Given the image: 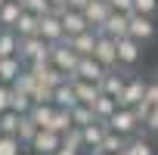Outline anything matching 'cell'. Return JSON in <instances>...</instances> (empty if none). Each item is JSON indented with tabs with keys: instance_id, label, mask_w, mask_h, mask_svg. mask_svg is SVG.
<instances>
[{
	"instance_id": "f1b7e54d",
	"label": "cell",
	"mask_w": 158,
	"mask_h": 155,
	"mask_svg": "<svg viewBox=\"0 0 158 155\" xmlns=\"http://www.w3.org/2000/svg\"><path fill=\"white\" fill-rule=\"evenodd\" d=\"M50 130H56V133H68V130H74V118H71V112L68 109H56V118H53V127Z\"/></svg>"
},
{
	"instance_id": "83f0119b",
	"label": "cell",
	"mask_w": 158,
	"mask_h": 155,
	"mask_svg": "<svg viewBox=\"0 0 158 155\" xmlns=\"http://www.w3.org/2000/svg\"><path fill=\"white\" fill-rule=\"evenodd\" d=\"M127 143L130 140H124L121 133H106V140H102V146H99V152H106V155H118V152H124L127 149Z\"/></svg>"
},
{
	"instance_id": "5b68a950",
	"label": "cell",
	"mask_w": 158,
	"mask_h": 155,
	"mask_svg": "<svg viewBox=\"0 0 158 155\" xmlns=\"http://www.w3.org/2000/svg\"><path fill=\"white\" fill-rule=\"evenodd\" d=\"M146 84H149V81H143V78H130L127 87H124V93L118 96V106H121V109H136V106L146 99Z\"/></svg>"
},
{
	"instance_id": "b9f144b4",
	"label": "cell",
	"mask_w": 158,
	"mask_h": 155,
	"mask_svg": "<svg viewBox=\"0 0 158 155\" xmlns=\"http://www.w3.org/2000/svg\"><path fill=\"white\" fill-rule=\"evenodd\" d=\"M56 155H81V152H74V149H68V146H62V149H59Z\"/></svg>"
},
{
	"instance_id": "d6986e66",
	"label": "cell",
	"mask_w": 158,
	"mask_h": 155,
	"mask_svg": "<svg viewBox=\"0 0 158 155\" xmlns=\"http://www.w3.org/2000/svg\"><path fill=\"white\" fill-rule=\"evenodd\" d=\"M16 34H19V40H25V37H40V19L31 16V13H22V19H19V25H16Z\"/></svg>"
},
{
	"instance_id": "ee69618b",
	"label": "cell",
	"mask_w": 158,
	"mask_h": 155,
	"mask_svg": "<svg viewBox=\"0 0 158 155\" xmlns=\"http://www.w3.org/2000/svg\"><path fill=\"white\" fill-rule=\"evenodd\" d=\"M90 155H106V152H99V149H93V152H90Z\"/></svg>"
},
{
	"instance_id": "3957f363",
	"label": "cell",
	"mask_w": 158,
	"mask_h": 155,
	"mask_svg": "<svg viewBox=\"0 0 158 155\" xmlns=\"http://www.w3.org/2000/svg\"><path fill=\"white\" fill-rule=\"evenodd\" d=\"M19 59L22 62H40V59H50V44L44 37H25L19 40Z\"/></svg>"
},
{
	"instance_id": "f35d334b",
	"label": "cell",
	"mask_w": 158,
	"mask_h": 155,
	"mask_svg": "<svg viewBox=\"0 0 158 155\" xmlns=\"http://www.w3.org/2000/svg\"><path fill=\"white\" fill-rule=\"evenodd\" d=\"M143 127H146V133H158V106L149 112V118L143 121Z\"/></svg>"
},
{
	"instance_id": "8992f818",
	"label": "cell",
	"mask_w": 158,
	"mask_h": 155,
	"mask_svg": "<svg viewBox=\"0 0 158 155\" xmlns=\"http://www.w3.org/2000/svg\"><path fill=\"white\" fill-rule=\"evenodd\" d=\"M40 37L50 44V47H56V44H65L68 37H65V28H62V19L56 16V13H50V16H44L40 19Z\"/></svg>"
},
{
	"instance_id": "7c38bea8",
	"label": "cell",
	"mask_w": 158,
	"mask_h": 155,
	"mask_svg": "<svg viewBox=\"0 0 158 155\" xmlns=\"http://www.w3.org/2000/svg\"><path fill=\"white\" fill-rule=\"evenodd\" d=\"M155 31H158V28H155V19H152V16H136V13L130 16V37H133V40L146 44V40L155 37Z\"/></svg>"
},
{
	"instance_id": "4316f807",
	"label": "cell",
	"mask_w": 158,
	"mask_h": 155,
	"mask_svg": "<svg viewBox=\"0 0 158 155\" xmlns=\"http://www.w3.org/2000/svg\"><path fill=\"white\" fill-rule=\"evenodd\" d=\"M118 109H121V106H118V99H112V96H99V99H96V106H93L96 118H99V121H106V124H109V118H112Z\"/></svg>"
},
{
	"instance_id": "d6a6232c",
	"label": "cell",
	"mask_w": 158,
	"mask_h": 155,
	"mask_svg": "<svg viewBox=\"0 0 158 155\" xmlns=\"http://www.w3.org/2000/svg\"><path fill=\"white\" fill-rule=\"evenodd\" d=\"M0 155H22L19 136H0Z\"/></svg>"
},
{
	"instance_id": "d4e9b609",
	"label": "cell",
	"mask_w": 158,
	"mask_h": 155,
	"mask_svg": "<svg viewBox=\"0 0 158 155\" xmlns=\"http://www.w3.org/2000/svg\"><path fill=\"white\" fill-rule=\"evenodd\" d=\"M71 118H74V127H81V130L99 121L96 112H93V106H74V109H71Z\"/></svg>"
},
{
	"instance_id": "9c48e42d",
	"label": "cell",
	"mask_w": 158,
	"mask_h": 155,
	"mask_svg": "<svg viewBox=\"0 0 158 155\" xmlns=\"http://www.w3.org/2000/svg\"><path fill=\"white\" fill-rule=\"evenodd\" d=\"M127 81H130V78H127L121 68H112V71H106V78H102L99 90H102V96H112V99H118V96L124 93Z\"/></svg>"
},
{
	"instance_id": "30bf717a",
	"label": "cell",
	"mask_w": 158,
	"mask_h": 155,
	"mask_svg": "<svg viewBox=\"0 0 158 155\" xmlns=\"http://www.w3.org/2000/svg\"><path fill=\"white\" fill-rule=\"evenodd\" d=\"M59 19H62V28H65V37H68V40H71V37H77V34H84V31H93L84 13H74V10H65V13H62Z\"/></svg>"
},
{
	"instance_id": "603a6c76",
	"label": "cell",
	"mask_w": 158,
	"mask_h": 155,
	"mask_svg": "<svg viewBox=\"0 0 158 155\" xmlns=\"http://www.w3.org/2000/svg\"><path fill=\"white\" fill-rule=\"evenodd\" d=\"M28 118H31L40 130H50V127H53V118H56V106H34Z\"/></svg>"
},
{
	"instance_id": "7a4b0ae2",
	"label": "cell",
	"mask_w": 158,
	"mask_h": 155,
	"mask_svg": "<svg viewBox=\"0 0 158 155\" xmlns=\"http://www.w3.org/2000/svg\"><path fill=\"white\" fill-rule=\"evenodd\" d=\"M50 62H53L59 71H65V74H74V68H77V62H81V56H77V53L68 47V40H65V44H56V47H50Z\"/></svg>"
},
{
	"instance_id": "f6af8a7d",
	"label": "cell",
	"mask_w": 158,
	"mask_h": 155,
	"mask_svg": "<svg viewBox=\"0 0 158 155\" xmlns=\"http://www.w3.org/2000/svg\"><path fill=\"white\" fill-rule=\"evenodd\" d=\"M6 3H10V0H0V10H3V6H6Z\"/></svg>"
},
{
	"instance_id": "bcb514c9",
	"label": "cell",
	"mask_w": 158,
	"mask_h": 155,
	"mask_svg": "<svg viewBox=\"0 0 158 155\" xmlns=\"http://www.w3.org/2000/svg\"><path fill=\"white\" fill-rule=\"evenodd\" d=\"M13 3H25V0H13Z\"/></svg>"
},
{
	"instance_id": "7402d4cb",
	"label": "cell",
	"mask_w": 158,
	"mask_h": 155,
	"mask_svg": "<svg viewBox=\"0 0 158 155\" xmlns=\"http://www.w3.org/2000/svg\"><path fill=\"white\" fill-rule=\"evenodd\" d=\"M53 106L56 109H74V106H81L77 103V93H74V87L71 84H62V87H56V99H53Z\"/></svg>"
},
{
	"instance_id": "4fadbf2b",
	"label": "cell",
	"mask_w": 158,
	"mask_h": 155,
	"mask_svg": "<svg viewBox=\"0 0 158 155\" xmlns=\"http://www.w3.org/2000/svg\"><path fill=\"white\" fill-rule=\"evenodd\" d=\"M139 50H143V44L133 40V37L118 40V68H130V65H136V62H139Z\"/></svg>"
},
{
	"instance_id": "4dcf8cb0",
	"label": "cell",
	"mask_w": 158,
	"mask_h": 155,
	"mask_svg": "<svg viewBox=\"0 0 158 155\" xmlns=\"http://www.w3.org/2000/svg\"><path fill=\"white\" fill-rule=\"evenodd\" d=\"M37 84H40V81H37V78H34V74H31L28 68H25V71L19 74V81H16L13 87H16V90H22V93H28V96H34V90H37Z\"/></svg>"
},
{
	"instance_id": "7bdbcfd3",
	"label": "cell",
	"mask_w": 158,
	"mask_h": 155,
	"mask_svg": "<svg viewBox=\"0 0 158 155\" xmlns=\"http://www.w3.org/2000/svg\"><path fill=\"white\" fill-rule=\"evenodd\" d=\"M118 155H133V149H130V143H127V149H124V152H118Z\"/></svg>"
},
{
	"instance_id": "9a60e30c",
	"label": "cell",
	"mask_w": 158,
	"mask_h": 155,
	"mask_svg": "<svg viewBox=\"0 0 158 155\" xmlns=\"http://www.w3.org/2000/svg\"><path fill=\"white\" fill-rule=\"evenodd\" d=\"M71 87H74V93H77V103H81V106H96V99L102 96L99 84L81 81V78H71Z\"/></svg>"
},
{
	"instance_id": "f546056e",
	"label": "cell",
	"mask_w": 158,
	"mask_h": 155,
	"mask_svg": "<svg viewBox=\"0 0 158 155\" xmlns=\"http://www.w3.org/2000/svg\"><path fill=\"white\" fill-rule=\"evenodd\" d=\"M37 133H40V127H37V124L25 115V118H22V127H19V143H22V146H31Z\"/></svg>"
},
{
	"instance_id": "52a82bcc",
	"label": "cell",
	"mask_w": 158,
	"mask_h": 155,
	"mask_svg": "<svg viewBox=\"0 0 158 155\" xmlns=\"http://www.w3.org/2000/svg\"><path fill=\"white\" fill-rule=\"evenodd\" d=\"M62 146H65V136L56 133V130H40V133L34 136V143H31V149H34L37 155H56Z\"/></svg>"
},
{
	"instance_id": "e575fe53",
	"label": "cell",
	"mask_w": 158,
	"mask_h": 155,
	"mask_svg": "<svg viewBox=\"0 0 158 155\" xmlns=\"http://www.w3.org/2000/svg\"><path fill=\"white\" fill-rule=\"evenodd\" d=\"M133 13L136 16H155L158 13V0H133Z\"/></svg>"
},
{
	"instance_id": "1f68e13d",
	"label": "cell",
	"mask_w": 158,
	"mask_h": 155,
	"mask_svg": "<svg viewBox=\"0 0 158 155\" xmlns=\"http://www.w3.org/2000/svg\"><path fill=\"white\" fill-rule=\"evenodd\" d=\"M25 13H31V16H37V19H44V16H50L53 13V6H50V0H25Z\"/></svg>"
},
{
	"instance_id": "ab89813d",
	"label": "cell",
	"mask_w": 158,
	"mask_h": 155,
	"mask_svg": "<svg viewBox=\"0 0 158 155\" xmlns=\"http://www.w3.org/2000/svg\"><path fill=\"white\" fill-rule=\"evenodd\" d=\"M10 93H13V87L0 84V115H3V112H10Z\"/></svg>"
},
{
	"instance_id": "484cf974",
	"label": "cell",
	"mask_w": 158,
	"mask_h": 155,
	"mask_svg": "<svg viewBox=\"0 0 158 155\" xmlns=\"http://www.w3.org/2000/svg\"><path fill=\"white\" fill-rule=\"evenodd\" d=\"M19 127H22V115H16V112L0 115V136H19Z\"/></svg>"
},
{
	"instance_id": "cb8c5ba5",
	"label": "cell",
	"mask_w": 158,
	"mask_h": 155,
	"mask_svg": "<svg viewBox=\"0 0 158 155\" xmlns=\"http://www.w3.org/2000/svg\"><path fill=\"white\" fill-rule=\"evenodd\" d=\"M19 56V34L16 31H0V59Z\"/></svg>"
},
{
	"instance_id": "8fae6325",
	"label": "cell",
	"mask_w": 158,
	"mask_h": 155,
	"mask_svg": "<svg viewBox=\"0 0 158 155\" xmlns=\"http://www.w3.org/2000/svg\"><path fill=\"white\" fill-rule=\"evenodd\" d=\"M74 78H81V81H90V84H102L106 68H102L93 56H84L81 62H77V68H74Z\"/></svg>"
},
{
	"instance_id": "44dd1931",
	"label": "cell",
	"mask_w": 158,
	"mask_h": 155,
	"mask_svg": "<svg viewBox=\"0 0 158 155\" xmlns=\"http://www.w3.org/2000/svg\"><path fill=\"white\" fill-rule=\"evenodd\" d=\"M31 109H34V99L28 96V93H22V90H16L13 87V93H10V112H16V115H31Z\"/></svg>"
},
{
	"instance_id": "60d3db41",
	"label": "cell",
	"mask_w": 158,
	"mask_h": 155,
	"mask_svg": "<svg viewBox=\"0 0 158 155\" xmlns=\"http://www.w3.org/2000/svg\"><path fill=\"white\" fill-rule=\"evenodd\" d=\"M90 6V0H68V10H74V13H84Z\"/></svg>"
},
{
	"instance_id": "e0dca14e",
	"label": "cell",
	"mask_w": 158,
	"mask_h": 155,
	"mask_svg": "<svg viewBox=\"0 0 158 155\" xmlns=\"http://www.w3.org/2000/svg\"><path fill=\"white\" fill-rule=\"evenodd\" d=\"M22 71H25V68H22V59H19V56H13V59H0V84L13 87V84L19 81Z\"/></svg>"
},
{
	"instance_id": "ffe728a7",
	"label": "cell",
	"mask_w": 158,
	"mask_h": 155,
	"mask_svg": "<svg viewBox=\"0 0 158 155\" xmlns=\"http://www.w3.org/2000/svg\"><path fill=\"white\" fill-rule=\"evenodd\" d=\"M106 133H109V124H106V121H96V124L84 127V146H87V149H99L102 140H106Z\"/></svg>"
},
{
	"instance_id": "8d00e7d4",
	"label": "cell",
	"mask_w": 158,
	"mask_h": 155,
	"mask_svg": "<svg viewBox=\"0 0 158 155\" xmlns=\"http://www.w3.org/2000/svg\"><path fill=\"white\" fill-rule=\"evenodd\" d=\"M112 13H121V16H133V0H109Z\"/></svg>"
},
{
	"instance_id": "d590c367",
	"label": "cell",
	"mask_w": 158,
	"mask_h": 155,
	"mask_svg": "<svg viewBox=\"0 0 158 155\" xmlns=\"http://www.w3.org/2000/svg\"><path fill=\"white\" fill-rule=\"evenodd\" d=\"M130 149H133V155H155L152 146H149V140H143V136H133L130 140Z\"/></svg>"
},
{
	"instance_id": "7dc6e473",
	"label": "cell",
	"mask_w": 158,
	"mask_h": 155,
	"mask_svg": "<svg viewBox=\"0 0 158 155\" xmlns=\"http://www.w3.org/2000/svg\"><path fill=\"white\" fill-rule=\"evenodd\" d=\"M0 31H3V28H0Z\"/></svg>"
},
{
	"instance_id": "277c9868",
	"label": "cell",
	"mask_w": 158,
	"mask_h": 155,
	"mask_svg": "<svg viewBox=\"0 0 158 155\" xmlns=\"http://www.w3.org/2000/svg\"><path fill=\"white\" fill-rule=\"evenodd\" d=\"M93 59L106 68V71H112V68H118V40H112V37H106V34H99V40H96V53H93Z\"/></svg>"
},
{
	"instance_id": "ac0fdd59",
	"label": "cell",
	"mask_w": 158,
	"mask_h": 155,
	"mask_svg": "<svg viewBox=\"0 0 158 155\" xmlns=\"http://www.w3.org/2000/svg\"><path fill=\"white\" fill-rule=\"evenodd\" d=\"M22 13H25V6H22V3H13V0H10V3L0 10V28H3V31H16V25H19Z\"/></svg>"
},
{
	"instance_id": "74e56055",
	"label": "cell",
	"mask_w": 158,
	"mask_h": 155,
	"mask_svg": "<svg viewBox=\"0 0 158 155\" xmlns=\"http://www.w3.org/2000/svg\"><path fill=\"white\" fill-rule=\"evenodd\" d=\"M143 103H146L149 109L158 106V81H149V84H146V99H143Z\"/></svg>"
},
{
	"instance_id": "836d02e7",
	"label": "cell",
	"mask_w": 158,
	"mask_h": 155,
	"mask_svg": "<svg viewBox=\"0 0 158 155\" xmlns=\"http://www.w3.org/2000/svg\"><path fill=\"white\" fill-rule=\"evenodd\" d=\"M65 146H68V149H74V152H81V149H87V146H84V130H81V127H74V130H68V133H65Z\"/></svg>"
},
{
	"instance_id": "2e32d148",
	"label": "cell",
	"mask_w": 158,
	"mask_h": 155,
	"mask_svg": "<svg viewBox=\"0 0 158 155\" xmlns=\"http://www.w3.org/2000/svg\"><path fill=\"white\" fill-rule=\"evenodd\" d=\"M96 40H99V31H84V34L71 37V40H68V47L84 59V56H93V53H96Z\"/></svg>"
},
{
	"instance_id": "ba28073f",
	"label": "cell",
	"mask_w": 158,
	"mask_h": 155,
	"mask_svg": "<svg viewBox=\"0 0 158 155\" xmlns=\"http://www.w3.org/2000/svg\"><path fill=\"white\" fill-rule=\"evenodd\" d=\"M99 34H106V37H112V40H124V37H130V16L112 13L109 22L99 28Z\"/></svg>"
},
{
	"instance_id": "6da1fadb",
	"label": "cell",
	"mask_w": 158,
	"mask_h": 155,
	"mask_svg": "<svg viewBox=\"0 0 158 155\" xmlns=\"http://www.w3.org/2000/svg\"><path fill=\"white\" fill-rule=\"evenodd\" d=\"M109 130L112 133H121L124 140H133V133L139 130V118L133 109H118L112 118H109Z\"/></svg>"
},
{
	"instance_id": "5bb4252c",
	"label": "cell",
	"mask_w": 158,
	"mask_h": 155,
	"mask_svg": "<svg viewBox=\"0 0 158 155\" xmlns=\"http://www.w3.org/2000/svg\"><path fill=\"white\" fill-rule=\"evenodd\" d=\"M84 16H87L90 28H93V31H99V28L109 22V16H112V6H109V0H90V6L84 10Z\"/></svg>"
}]
</instances>
